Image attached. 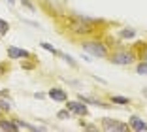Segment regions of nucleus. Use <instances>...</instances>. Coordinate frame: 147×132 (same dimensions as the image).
<instances>
[{
    "instance_id": "19",
    "label": "nucleus",
    "mask_w": 147,
    "mask_h": 132,
    "mask_svg": "<svg viewBox=\"0 0 147 132\" xmlns=\"http://www.w3.org/2000/svg\"><path fill=\"white\" fill-rule=\"evenodd\" d=\"M8 64H0V76H4V74H8Z\"/></svg>"
},
{
    "instance_id": "8",
    "label": "nucleus",
    "mask_w": 147,
    "mask_h": 132,
    "mask_svg": "<svg viewBox=\"0 0 147 132\" xmlns=\"http://www.w3.org/2000/svg\"><path fill=\"white\" fill-rule=\"evenodd\" d=\"M47 96L53 98V100H57V102H68V94H66L64 89H61V87H53V89H49Z\"/></svg>"
},
{
    "instance_id": "7",
    "label": "nucleus",
    "mask_w": 147,
    "mask_h": 132,
    "mask_svg": "<svg viewBox=\"0 0 147 132\" xmlns=\"http://www.w3.org/2000/svg\"><path fill=\"white\" fill-rule=\"evenodd\" d=\"M128 125H130V130H136V132L147 130V123L143 119H140L138 115H132V117L128 119Z\"/></svg>"
},
{
    "instance_id": "11",
    "label": "nucleus",
    "mask_w": 147,
    "mask_h": 132,
    "mask_svg": "<svg viewBox=\"0 0 147 132\" xmlns=\"http://www.w3.org/2000/svg\"><path fill=\"white\" fill-rule=\"evenodd\" d=\"M136 72L142 74V76H147V62L145 60H140V62L136 64Z\"/></svg>"
},
{
    "instance_id": "22",
    "label": "nucleus",
    "mask_w": 147,
    "mask_h": 132,
    "mask_svg": "<svg viewBox=\"0 0 147 132\" xmlns=\"http://www.w3.org/2000/svg\"><path fill=\"white\" fill-rule=\"evenodd\" d=\"M0 115H2V110H0Z\"/></svg>"
},
{
    "instance_id": "12",
    "label": "nucleus",
    "mask_w": 147,
    "mask_h": 132,
    "mask_svg": "<svg viewBox=\"0 0 147 132\" xmlns=\"http://www.w3.org/2000/svg\"><path fill=\"white\" fill-rule=\"evenodd\" d=\"M111 102L113 104H121V106H126V104H130V100L126 96H111Z\"/></svg>"
},
{
    "instance_id": "15",
    "label": "nucleus",
    "mask_w": 147,
    "mask_h": 132,
    "mask_svg": "<svg viewBox=\"0 0 147 132\" xmlns=\"http://www.w3.org/2000/svg\"><path fill=\"white\" fill-rule=\"evenodd\" d=\"M136 36V30L134 28H125L121 30V38H134Z\"/></svg>"
},
{
    "instance_id": "14",
    "label": "nucleus",
    "mask_w": 147,
    "mask_h": 132,
    "mask_svg": "<svg viewBox=\"0 0 147 132\" xmlns=\"http://www.w3.org/2000/svg\"><path fill=\"white\" fill-rule=\"evenodd\" d=\"M40 45H42V47H43V49H45V51H49V53H53V55H61V53L57 51V49H55V47H53V45H51V43H47V42H42V43H40Z\"/></svg>"
},
{
    "instance_id": "21",
    "label": "nucleus",
    "mask_w": 147,
    "mask_h": 132,
    "mask_svg": "<svg viewBox=\"0 0 147 132\" xmlns=\"http://www.w3.org/2000/svg\"><path fill=\"white\" fill-rule=\"evenodd\" d=\"M8 2H9V4H13V2H15V0H8Z\"/></svg>"
},
{
    "instance_id": "3",
    "label": "nucleus",
    "mask_w": 147,
    "mask_h": 132,
    "mask_svg": "<svg viewBox=\"0 0 147 132\" xmlns=\"http://www.w3.org/2000/svg\"><path fill=\"white\" fill-rule=\"evenodd\" d=\"M138 59V55H136L134 49H128V47H115V49H111V53H109L108 60L111 64H117V66H130V64H134V60Z\"/></svg>"
},
{
    "instance_id": "18",
    "label": "nucleus",
    "mask_w": 147,
    "mask_h": 132,
    "mask_svg": "<svg viewBox=\"0 0 147 132\" xmlns=\"http://www.w3.org/2000/svg\"><path fill=\"white\" fill-rule=\"evenodd\" d=\"M61 57H62V59L66 60V62H70V64H72V66H76V62H74V59H72V57H70V55H64V53H61Z\"/></svg>"
},
{
    "instance_id": "13",
    "label": "nucleus",
    "mask_w": 147,
    "mask_h": 132,
    "mask_svg": "<svg viewBox=\"0 0 147 132\" xmlns=\"http://www.w3.org/2000/svg\"><path fill=\"white\" fill-rule=\"evenodd\" d=\"M9 30V23L4 21V19H0V36H6Z\"/></svg>"
},
{
    "instance_id": "20",
    "label": "nucleus",
    "mask_w": 147,
    "mask_h": 132,
    "mask_svg": "<svg viewBox=\"0 0 147 132\" xmlns=\"http://www.w3.org/2000/svg\"><path fill=\"white\" fill-rule=\"evenodd\" d=\"M81 125H83V123H81ZM83 128H87V130H96L94 125H83Z\"/></svg>"
},
{
    "instance_id": "10",
    "label": "nucleus",
    "mask_w": 147,
    "mask_h": 132,
    "mask_svg": "<svg viewBox=\"0 0 147 132\" xmlns=\"http://www.w3.org/2000/svg\"><path fill=\"white\" fill-rule=\"evenodd\" d=\"M0 130H19V125L17 121H6V119H0Z\"/></svg>"
},
{
    "instance_id": "17",
    "label": "nucleus",
    "mask_w": 147,
    "mask_h": 132,
    "mask_svg": "<svg viewBox=\"0 0 147 132\" xmlns=\"http://www.w3.org/2000/svg\"><path fill=\"white\" fill-rule=\"evenodd\" d=\"M0 110H4V111H9L11 110V106H9L6 100H0Z\"/></svg>"
},
{
    "instance_id": "1",
    "label": "nucleus",
    "mask_w": 147,
    "mask_h": 132,
    "mask_svg": "<svg viewBox=\"0 0 147 132\" xmlns=\"http://www.w3.org/2000/svg\"><path fill=\"white\" fill-rule=\"evenodd\" d=\"M104 25H106V21H102V19L78 15V13L64 17V28L72 36H78V38H91V36L98 34Z\"/></svg>"
},
{
    "instance_id": "4",
    "label": "nucleus",
    "mask_w": 147,
    "mask_h": 132,
    "mask_svg": "<svg viewBox=\"0 0 147 132\" xmlns=\"http://www.w3.org/2000/svg\"><path fill=\"white\" fill-rule=\"evenodd\" d=\"M100 127L106 132H126V130H130L128 123H121V121L111 119V117H102L100 119Z\"/></svg>"
},
{
    "instance_id": "2",
    "label": "nucleus",
    "mask_w": 147,
    "mask_h": 132,
    "mask_svg": "<svg viewBox=\"0 0 147 132\" xmlns=\"http://www.w3.org/2000/svg\"><path fill=\"white\" fill-rule=\"evenodd\" d=\"M81 49L87 51L89 55L92 57H98V59H108L111 49L108 47V43L104 40H98V38H81Z\"/></svg>"
},
{
    "instance_id": "6",
    "label": "nucleus",
    "mask_w": 147,
    "mask_h": 132,
    "mask_svg": "<svg viewBox=\"0 0 147 132\" xmlns=\"http://www.w3.org/2000/svg\"><path fill=\"white\" fill-rule=\"evenodd\" d=\"M30 55V51H26V49H19V47L15 45H9L8 47V59H13V60H17V59H28Z\"/></svg>"
},
{
    "instance_id": "9",
    "label": "nucleus",
    "mask_w": 147,
    "mask_h": 132,
    "mask_svg": "<svg viewBox=\"0 0 147 132\" xmlns=\"http://www.w3.org/2000/svg\"><path fill=\"white\" fill-rule=\"evenodd\" d=\"M132 49L136 51V55H138L140 60H145L147 62V42H138Z\"/></svg>"
},
{
    "instance_id": "5",
    "label": "nucleus",
    "mask_w": 147,
    "mask_h": 132,
    "mask_svg": "<svg viewBox=\"0 0 147 132\" xmlns=\"http://www.w3.org/2000/svg\"><path fill=\"white\" fill-rule=\"evenodd\" d=\"M66 108H68L72 113L79 115V117H85V115H89V110H87L85 102H81V100H68Z\"/></svg>"
},
{
    "instance_id": "16",
    "label": "nucleus",
    "mask_w": 147,
    "mask_h": 132,
    "mask_svg": "<svg viewBox=\"0 0 147 132\" xmlns=\"http://www.w3.org/2000/svg\"><path fill=\"white\" fill-rule=\"evenodd\" d=\"M70 115H72V111L66 108V110H61V111H59V113H57V117H59V119H70Z\"/></svg>"
}]
</instances>
